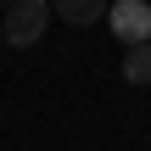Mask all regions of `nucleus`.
Here are the masks:
<instances>
[{
	"instance_id": "obj_1",
	"label": "nucleus",
	"mask_w": 151,
	"mask_h": 151,
	"mask_svg": "<svg viewBox=\"0 0 151 151\" xmlns=\"http://www.w3.org/2000/svg\"><path fill=\"white\" fill-rule=\"evenodd\" d=\"M6 45L11 50H28V45H39L45 39V28H50V0H6Z\"/></svg>"
},
{
	"instance_id": "obj_2",
	"label": "nucleus",
	"mask_w": 151,
	"mask_h": 151,
	"mask_svg": "<svg viewBox=\"0 0 151 151\" xmlns=\"http://www.w3.org/2000/svg\"><path fill=\"white\" fill-rule=\"evenodd\" d=\"M106 22H112L118 45H140V39H151V0H112Z\"/></svg>"
},
{
	"instance_id": "obj_3",
	"label": "nucleus",
	"mask_w": 151,
	"mask_h": 151,
	"mask_svg": "<svg viewBox=\"0 0 151 151\" xmlns=\"http://www.w3.org/2000/svg\"><path fill=\"white\" fill-rule=\"evenodd\" d=\"M50 11H56L67 28H90V22H101V17L112 11V0H50Z\"/></svg>"
},
{
	"instance_id": "obj_4",
	"label": "nucleus",
	"mask_w": 151,
	"mask_h": 151,
	"mask_svg": "<svg viewBox=\"0 0 151 151\" xmlns=\"http://www.w3.org/2000/svg\"><path fill=\"white\" fill-rule=\"evenodd\" d=\"M123 78H129V84H140V90L151 84V39L123 45Z\"/></svg>"
},
{
	"instance_id": "obj_5",
	"label": "nucleus",
	"mask_w": 151,
	"mask_h": 151,
	"mask_svg": "<svg viewBox=\"0 0 151 151\" xmlns=\"http://www.w3.org/2000/svg\"><path fill=\"white\" fill-rule=\"evenodd\" d=\"M0 11H6V0H0Z\"/></svg>"
}]
</instances>
